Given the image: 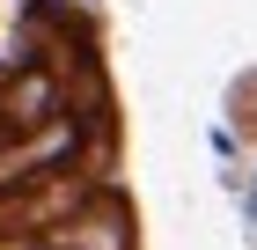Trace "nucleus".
<instances>
[{"mask_svg": "<svg viewBox=\"0 0 257 250\" xmlns=\"http://www.w3.org/2000/svg\"><path fill=\"white\" fill-rule=\"evenodd\" d=\"M235 199H242V221H250V235H257V162H250V177L235 184Z\"/></svg>", "mask_w": 257, "mask_h": 250, "instance_id": "1", "label": "nucleus"}]
</instances>
